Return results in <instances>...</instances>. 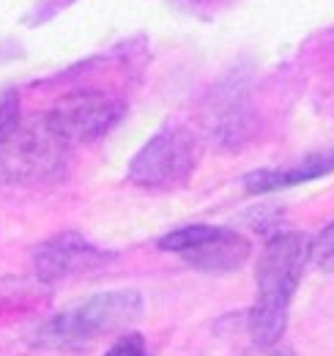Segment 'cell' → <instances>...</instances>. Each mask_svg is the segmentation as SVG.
Instances as JSON below:
<instances>
[{
	"label": "cell",
	"mask_w": 334,
	"mask_h": 356,
	"mask_svg": "<svg viewBox=\"0 0 334 356\" xmlns=\"http://www.w3.org/2000/svg\"><path fill=\"white\" fill-rule=\"evenodd\" d=\"M312 238L288 230L274 233L257 258V293L250 310V337L257 348L277 346L288 326L291 299L310 261Z\"/></svg>",
	"instance_id": "obj_1"
},
{
	"label": "cell",
	"mask_w": 334,
	"mask_h": 356,
	"mask_svg": "<svg viewBox=\"0 0 334 356\" xmlns=\"http://www.w3.org/2000/svg\"><path fill=\"white\" fill-rule=\"evenodd\" d=\"M255 356H296L293 354V348H288V346H269V348H257V354Z\"/></svg>",
	"instance_id": "obj_12"
},
{
	"label": "cell",
	"mask_w": 334,
	"mask_h": 356,
	"mask_svg": "<svg viewBox=\"0 0 334 356\" xmlns=\"http://www.w3.org/2000/svg\"><path fill=\"white\" fill-rule=\"evenodd\" d=\"M116 255L90 244L80 233H61L44 241L33 252V268L42 282H61L69 277H80L88 271H99Z\"/></svg>",
	"instance_id": "obj_7"
},
{
	"label": "cell",
	"mask_w": 334,
	"mask_h": 356,
	"mask_svg": "<svg viewBox=\"0 0 334 356\" xmlns=\"http://www.w3.org/2000/svg\"><path fill=\"white\" fill-rule=\"evenodd\" d=\"M159 250L181 255L206 274H230L247 264L252 244L247 236L219 225H186L159 238Z\"/></svg>",
	"instance_id": "obj_5"
},
{
	"label": "cell",
	"mask_w": 334,
	"mask_h": 356,
	"mask_svg": "<svg viewBox=\"0 0 334 356\" xmlns=\"http://www.w3.org/2000/svg\"><path fill=\"white\" fill-rule=\"evenodd\" d=\"M104 356H148V343L140 332H129L124 337H118L116 346L107 348Z\"/></svg>",
	"instance_id": "obj_10"
},
{
	"label": "cell",
	"mask_w": 334,
	"mask_h": 356,
	"mask_svg": "<svg viewBox=\"0 0 334 356\" xmlns=\"http://www.w3.org/2000/svg\"><path fill=\"white\" fill-rule=\"evenodd\" d=\"M310 261H315V264L334 261V220L315 236V241L310 247Z\"/></svg>",
	"instance_id": "obj_11"
},
{
	"label": "cell",
	"mask_w": 334,
	"mask_h": 356,
	"mask_svg": "<svg viewBox=\"0 0 334 356\" xmlns=\"http://www.w3.org/2000/svg\"><path fill=\"white\" fill-rule=\"evenodd\" d=\"M140 315L143 296L137 291H104L47 321L39 340L49 346H77L110 332H121Z\"/></svg>",
	"instance_id": "obj_2"
},
{
	"label": "cell",
	"mask_w": 334,
	"mask_h": 356,
	"mask_svg": "<svg viewBox=\"0 0 334 356\" xmlns=\"http://www.w3.org/2000/svg\"><path fill=\"white\" fill-rule=\"evenodd\" d=\"M69 143L55 132L47 115L17 129L0 145V176L14 184L52 181L66 168Z\"/></svg>",
	"instance_id": "obj_3"
},
{
	"label": "cell",
	"mask_w": 334,
	"mask_h": 356,
	"mask_svg": "<svg viewBox=\"0 0 334 356\" xmlns=\"http://www.w3.org/2000/svg\"><path fill=\"white\" fill-rule=\"evenodd\" d=\"M19 129V96L17 90H0V145Z\"/></svg>",
	"instance_id": "obj_9"
},
{
	"label": "cell",
	"mask_w": 334,
	"mask_h": 356,
	"mask_svg": "<svg viewBox=\"0 0 334 356\" xmlns=\"http://www.w3.org/2000/svg\"><path fill=\"white\" fill-rule=\"evenodd\" d=\"M200 159V143L186 127H165L129 162V178L143 189H175L186 184Z\"/></svg>",
	"instance_id": "obj_4"
},
{
	"label": "cell",
	"mask_w": 334,
	"mask_h": 356,
	"mask_svg": "<svg viewBox=\"0 0 334 356\" xmlns=\"http://www.w3.org/2000/svg\"><path fill=\"white\" fill-rule=\"evenodd\" d=\"M334 173V148L329 151H318L312 156H304L293 165L285 168H266V170H255L250 176H244V189L263 195V192H277V189H288V186H299L315 178H324Z\"/></svg>",
	"instance_id": "obj_8"
},
{
	"label": "cell",
	"mask_w": 334,
	"mask_h": 356,
	"mask_svg": "<svg viewBox=\"0 0 334 356\" xmlns=\"http://www.w3.org/2000/svg\"><path fill=\"white\" fill-rule=\"evenodd\" d=\"M195 6H216V3H230V0H189Z\"/></svg>",
	"instance_id": "obj_13"
},
{
	"label": "cell",
	"mask_w": 334,
	"mask_h": 356,
	"mask_svg": "<svg viewBox=\"0 0 334 356\" xmlns=\"http://www.w3.org/2000/svg\"><path fill=\"white\" fill-rule=\"evenodd\" d=\"M124 115V102L104 90H74L52 104L47 121L69 145L93 143L110 132Z\"/></svg>",
	"instance_id": "obj_6"
}]
</instances>
